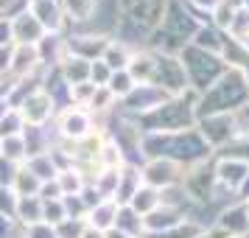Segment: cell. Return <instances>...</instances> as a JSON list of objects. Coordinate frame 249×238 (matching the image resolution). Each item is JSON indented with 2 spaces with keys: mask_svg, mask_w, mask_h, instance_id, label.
<instances>
[{
  "mask_svg": "<svg viewBox=\"0 0 249 238\" xmlns=\"http://www.w3.org/2000/svg\"><path fill=\"white\" fill-rule=\"evenodd\" d=\"M140 154L143 160H171L182 168L204 163V160H213V148L202 140V135L193 129L185 132H151V135H140Z\"/></svg>",
  "mask_w": 249,
  "mask_h": 238,
  "instance_id": "cell-1",
  "label": "cell"
},
{
  "mask_svg": "<svg viewBox=\"0 0 249 238\" xmlns=\"http://www.w3.org/2000/svg\"><path fill=\"white\" fill-rule=\"evenodd\" d=\"M249 107V79L244 68H227L224 76L196 95V121L207 115H235Z\"/></svg>",
  "mask_w": 249,
  "mask_h": 238,
  "instance_id": "cell-2",
  "label": "cell"
},
{
  "mask_svg": "<svg viewBox=\"0 0 249 238\" xmlns=\"http://www.w3.org/2000/svg\"><path fill=\"white\" fill-rule=\"evenodd\" d=\"M135 124L143 135L193 129V126H196V92H185V95L168 98L165 104H160L157 110H151L148 115L137 118Z\"/></svg>",
  "mask_w": 249,
  "mask_h": 238,
  "instance_id": "cell-3",
  "label": "cell"
},
{
  "mask_svg": "<svg viewBox=\"0 0 249 238\" xmlns=\"http://www.w3.org/2000/svg\"><path fill=\"white\" fill-rule=\"evenodd\" d=\"M179 62H182V68H185V76H188V87L196 95H202L207 87H213L215 81L224 76V70L230 68L221 56L199 51V48H193V45L182 48Z\"/></svg>",
  "mask_w": 249,
  "mask_h": 238,
  "instance_id": "cell-4",
  "label": "cell"
},
{
  "mask_svg": "<svg viewBox=\"0 0 249 238\" xmlns=\"http://www.w3.org/2000/svg\"><path fill=\"white\" fill-rule=\"evenodd\" d=\"M95 129H101L98 118L84 110V107H68L53 118V132L59 140H68V143H79L87 135H92Z\"/></svg>",
  "mask_w": 249,
  "mask_h": 238,
  "instance_id": "cell-5",
  "label": "cell"
},
{
  "mask_svg": "<svg viewBox=\"0 0 249 238\" xmlns=\"http://www.w3.org/2000/svg\"><path fill=\"white\" fill-rule=\"evenodd\" d=\"M154 87L177 98V95H185L191 92L188 87V76H185V68H182L179 56H171V54H157V68H154V79H151Z\"/></svg>",
  "mask_w": 249,
  "mask_h": 238,
  "instance_id": "cell-6",
  "label": "cell"
},
{
  "mask_svg": "<svg viewBox=\"0 0 249 238\" xmlns=\"http://www.w3.org/2000/svg\"><path fill=\"white\" fill-rule=\"evenodd\" d=\"M196 132L202 135V140L207 146L218 151L221 146H227L232 137L241 135V126H238L235 115H207L196 121Z\"/></svg>",
  "mask_w": 249,
  "mask_h": 238,
  "instance_id": "cell-7",
  "label": "cell"
},
{
  "mask_svg": "<svg viewBox=\"0 0 249 238\" xmlns=\"http://www.w3.org/2000/svg\"><path fill=\"white\" fill-rule=\"evenodd\" d=\"M182 165L171 163V160H162V157H154V160H143L140 165V177H143V185L148 188H171V185H179L182 182Z\"/></svg>",
  "mask_w": 249,
  "mask_h": 238,
  "instance_id": "cell-8",
  "label": "cell"
},
{
  "mask_svg": "<svg viewBox=\"0 0 249 238\" xmlns=\"http://www.w3.org/2000/svg\"><path fill=\"white\" fill-rule=\"evenodd\" d=\"M112 37H104V34H95V31H65V45H68V54L70 56H79V59H87V62H95L101 59L104 48Z\"/></svg>",
  "mask_w": 249,
  "mask_h": 238,
  "instance_id": "cell-9",
  "label": "cell"
},
{
  "mask_svg": "<svg viewBox=\"0 0 249 238\" xmlns=\"http://www.w3.org/2000/svg\"><path fill=\"white\" fill-rule=\"evenodd\" d=\"M25 12L31 14L48 34H65V28H68L59 0H25Z\"/></svg>",
  "mask_w": 249,
  "mask_h": 238,
  "instance_id": "cell-10",
  "label": "cell"
},
{
  "mask_svg": "<svg viewBox=\"0 0 249 238\" xmlns=\"http://www.w3.org/2000/svg\"><path fill=\"white\" fill-rule=\"evenodd\" d=\"M17 110H20V115H23L25 126H48L53 118H56V107H53V101L48 98V92L42 90V87L31 92Z\"/></svg>",
  "mask_w": 249,
  "mask_h": 238,
  "instance_id": "cell-11",
  "label": "cell"
},
{
  "mask_svg": "<svg viewBox=\"0 0 249 238\" xmlns=\"http://www.w3.org/2000/svg\"><path fill=\"white\" fill-rule=\"evenodd\" d=\"M215 230H221L227 238H249V216L244 202L224 204L215 216Z\"/></svg>",
  "mask_w": 249,
  "mask_h": 238,
  "instance_id": "cell-12",
  "label": "cell"
},
{
  "mask_svg": "<svg viewBox=\"0 0 249 238\" xmlns=\"http://www.w3.org/2000/svg\"><path fill=\"white\" fill-rule=\"evenodd\" d=\"M9 23H12V42L14 45H39L42 37L48 34L45 28L36 23L25 9L23 12H17L14 17H9Z\"/></svg>",
  "mask_w": 249,
  "mask_h": 238,
  "instance_id": "cell-13",
  "label": "cell"
},
{
  "mask_svg": "<svg viewBox=\"0 0 249 238\" xmlns=\"http://www.w3.org/2000/svg\"><path fill=\"white\" fill-rule=\"evenodd\" d=\"M213 174H215V185H218V188L235 193L238 188H241L244 177L249 174V165H247V163H238V160L215 157L213 160Z\"/></svg>",
  "mask_w": 249,
  "mask_h": 238,
  "instance_id": "cell-14",
  "label": "cell"
},
{
  "mask_svg": "<svg viewBox=\"0 0 249 238\" xmlns=\"http://www.w3.org/2000/svg\"><path fill=\"white\" fill-rule=\"evenodd\" d=\"M140 185H143L140 165H135V163H124L121 171H118V188H115L112 202L118 204V207H121V204H129L132 202V196L140 191Z\"/></svg>",
  "mask_w": 249,
  "mask_h": 238,
  "instance_id": "cell-15",
  "label": "cell"
},
{
  "mask_svg": "<svg viewBox=\"0 0 249 238\" xmlns=\"http://www.w3.org/2000/svg\"><path fill=\"white\" fill-rule=\"evenodd\" d=\"M59 3H62V14L68 23L65 31H81V28H87L98 0H59Z\"/></svg>",
  "mask_w": 249,
  "mask_h": 238,
  "instance_id": "cell-16",
  "label": "cell"
},
{
  "mask_svg": "<svg viewBox=\"0 0 249 238\" xmlns=\"http://www.w3.org/2000/svg\"><path fill=\"white\" fill-rule=\"evenodd\" d=\"M39 70H42V65H39L36 45H14L9 79H25V76H34V73H39Z\"/></svg>",
  "mask_w": 249,
  "mask_h": 238,
  "instance_id": "cell-17",
  "label": "cell"
},
{
  "mask_svg": "<svg viewBox=\"0 0 249 238\" xmlns=\"http://www.w3.org/2000/svg\"><path fill=\"white\" fill-rule=\"evenodd\" d=\"M59 137L53 132V126H25L23 129V143H25V154L36 157V154H45L51 151V146L56 143Z\"/></svg>",
  "mask_w": 249,
  "mask_h": 238,
  "instance_id": "cell-18",
  "label": "cell"
},
{
  "mask_svg": "<svg viewBox=\"0 0 249 238\" xmlns=\"http://www.w3.org/2000/svg\"><path fill=\"white\" fill-rule=\"evenodd\" d=\"M154 68H157V54L148 51V48H137L135 54H132V59H129L126 73L135 79V84H151Z\"/></svg>",
  "mask_w": 249,
  "mask_h": 238,
  "instance_id": "cell-19",
  "label": "cell"
},
{
  "mask_svg": "<svg viewBox=\"0 0 249 238\" xmlns=\"http://www.w3.org/2000/svg\"><path fill=\"white\" fill-rule=\"evenodd\" d=\"M224 42H227V34L224 31H218L215 25L210 23H202L191 37V45L199 48V51H207V54H215V56H221L224 54Z\"/></svg>",
  "mask_w": 249,
  "mask_h": 238,
  "instance_id": "cell-20",
  "label": "cell"
},
{
  "mask_svg": "<svg viewBox=\"0 0 249 238\" xmlns=\"http://www.w3.org/2000/svg\"><path fill=\"white\" fill-rule=\"evenodd\" d=\"M188 216L179 213V210H171V207H162L160 204L157 210H151L148 216H143V230H146V236H157L162 230H171V227H177L179 221H185ZM143 236V238H146Z\"/></svg>",
  "mask_w": 249,
  "mask_h": 238,
  "instance_id": "cell-21",
  "label": "cell"
},
{
  "mask_svg": "<svg viewBox=\"0 0 249 238\" xmlns=\"http://www.w3.org/2000/svg\"><path fill=\"white\" fill-rule=\"evenodd\" d=\"M59 76L65 79L68 87H76V84H84V81H90V62L87 59H79V56H65L59 62Z\"/></svg>",
  "mask_w": 249,
  "mask_h": 238,
  "instance_id": "cell-22",
  "label": "cell"
},
{
  "mask_svg": "<svg viewBox=\"0 0 249 238\" xmlns=\"http://www.w3.org/2000/svg\"><path fill=\"white\" fill-rule=\"evenodd\" d=\"M115 216H118V204L112 199H101L98 204H92L90 210H87V227L107 233V230L115 227Z\"/></svg>",
  "mask_w": 249,
  "mask_h": 238,
  "instance_id": "cell-23",
  "label": "cell"
},
{
  "mask_svg": "<svg viewBox=\"0 0 249 238\" xmlns=\"http://www.w3.org/2000/svg\"><path fill=\"white\" fill-rule=\"evenodd\" d=\"M132 54H135V48L124 45L121 39H109L107 48H104V54H101V62L112 70V73H115V70H126V68H129Z\"/></svg>",
  "mask_w": 249,
  "mask_h": 238,
  "instance_id": "cell-24",
  "label": "cell"
},
{
  "mask_svg": "<svg viewBox=\"0 0 249 238\" xmlns=\"http://www.w3.org/2000/svg\"><path fill=\"white\" fill-rule=\"evenodd\" d=\"M14 221L20 227H31L36 221H42V199L39 196H17Z\"/></svg>",
  "mask_w": 249,
  "mask_h": 238,
  "instance_id": "cell-25",
  "label": "cell"
},
{
  "mask_svg": "<svg viewBox=\"0 0 249 238\" xmlns=\"http://www.w3.org/2000/svg\"><path fill=\"white\" fill-rule=\"evenodd\" d=\"M115 230H121V233H126V236H132V238H143L146 236V230H143V216L135 213L129 204H121V207H118Z\"/></svg>",
  "mask_w": 249,
  "mask_h": 238,
  "instance_id": "cell-26",
  "label": "cell"
},
{
  "mask_svg": "<svg viewBox=\"0 0 249 238\" xmlns=\"http://www.w3.org/2000/svg\"><path fill=\"white\" fill-rule=\"evenodd\" d=\"M129 207H132L135 213H140V216H148L151 210L160 207V191L157 188H148V185H140V191L132 196Z\"/></svg>",
  "mask_w": 249,
  "mask_h": 238,
  "instance_id": "cell-27",
  "label": "cell"
},
{
  "mask_svg": "<svg viewBox=\"0 0 249 238\" xmlns=\"http://www.w3.org/2000/svg\"><path fill=\"white\" fill-rule=\"evenodd\" d=\"M23 165H25L28 171H31V174H34V177H36L39 182L56 180V174H59L56 165H53V160H51V154H48V151H45V154H36V157H28V160L23 163Z\"/></svg>",
  "mask_w": 249,
  "mask_h": 238,
  "instance_id": "cell-28",
  "label": "cell"
},
{
  "mask_svg": "<svg viewBox=\"0 0 249 238\" xmlns=\"http://www.w3.org/2000/svg\"><path fill=\"white\" fill-rule=\"evenodd\" d=\"M39 188H42V182L36 180V177L25 168V165H20V168H17V174H14L12 191L17 193V196H39Z\"/></svg>",
  "mask_w": 249,
  "mask_h": 238,
  "instance_id": "cell-29",
  "label": "cell"
},
{
  "mask_svg": "<svg viewBox=\"0 0 249 238\" xmlns=\"http://www.w3.org/2000/svg\"><path fill=\"white\" fill-rule=\"evenodd\" d=\"M0 157H6L9 163H14V165H23L25 160H28V154H25V143H23V135H17V137H3V140H0Z\"/></svg>",
  "mask_w": 249,
  "mask_h": 238,
  "instance_id": "cell-30",
  "label": "cell"
},
{
  "mask_svg": "<svg viewBox=\"0 0 249 238\" xmlns=\"http://www.w3.org/2000/svg\"><path fill=\"white\" fill-rule=\"evenodd\" d=\"M124 163H126V157H124V151H121V146L115 140H109V137H104L101 151H98V165L101 168H121Z\"/></svg>",
  "mask_w": 249,
  "mask_h": 238,
  "instance_id": "cell-31",
  "label": "cell"
},
{
  "mask_svg": "<svg viewBox=\"0 0 249 238\" xmlns=\"http://www.w3.org/2000/svg\"><path fill=\"white\" fill-rule=\"evenodd\" d=\"M56 182H59V191H62V196H76V193H81V191H84V185H87V180H84L76 168L59 171Z\"/></svg>",
  "mask_w": 249,
  "mask_h": 238,
  "instance_id": "cell-32",
  "label": "cell"
},
{
  "mask_svg": "<svg viewBox=\"0 0 249 238\" xmlns=\"http://www.w3.org/2000/svg\"><path fill=\"white\" fill-rule=\"evenodd\" d=\"M202 230H207L202 221L185 219V221H179L177 227H171V230H162V233H157V236H146V238H196L199 233H202Z\"/></svg>",
  "mask_w": 249,
  "mask_h": 238,
  "instance_id": "cell-33",
  "label": "cell"
},
{
  "mask_svg": "<svg viewBox=\"0 0 249 238\" xmlns=\"http://www.w3.org/2000/svg\"><path fill=\"white\" fill-rule=\"evenodd\" d=\"M135 87H137L135 79H132L126 70H115L112 76H109V84H107V90L112 92L118 101H124V98H126V95H129L132 90H135Z\"/></svg>",
  "mask_w": 249,
  "mask_h": 238,
  "instance_id": "cell-34",
  "label": "cell"
},
{
  "mask_svg": "<svg viewBox=\"0 0 249 238\" xmlns=\"http://www.w3.org/2000/svg\"><path fill=\"white\" fill-rule=\"evenodd\" d=\"M23 129H25V121H23V115H20V110L9 107V112L0 118V140H3V137L23 135Z\"/></svg>",
  "mask_w": 249,
  "mask_h": 238,
  "instance_id": "cell-35",
  "label": "cell"
},
{
  "mask_svg": "<svg viewBox=\"0 0 249 238\" xmlns=\"http://www.w3.org/2000/svg\"><path fill=\"white\" fill-rule=\"evenodd\" d=\"M227 37L235 39V42H244V39L249 37V6H244V9L235 12L232 23H230V28H227Z\"/></svg>",
  "mask_w": 249,
  "mask_h": 238,
  "instance_id": "cell-36",
  "label": "cell"
},
{
  "mask_svg": "<svg viewBox=\"0 0 249 238\" xmlns=\"http://www.w3.org/2000/svg\"><path fill=\"white\" fill-rule=\"evenodd\" d=\"M68 219V213H65V204H62V199H48V202H42V221L51 227H56L59 221H65Z\"/></svg>",
  "mask_w": 249,
  "mask_h": 238,
  "instance_id": "cell-37",
  "label": "cell"
},
{
  "mask_svg": "<svg viewBox=\"0 0 249 238\" xmlns=\"http://www.w3.org/2000/svg\"><path fill=\"white\" fill-rule=\"evenodd\" d=\"M87 230V219H65L56 224V238H81Z\"/></svg>",
  "mask_w": 249,
  "mask_h": 238,
  "instance_id": "cell-38",
  "label": "cell"
},
{
  "mask_svg": "<svg viewBox=\"0 0 249 238\" xmlns=\"http://www.w3.org/2000/svg\"><path fill=\"white\" fill-rule=\"evenodd\" d=\"M62 204H65V213H68V219H87V202L81 199V193H76V196H62Z\"/></svg>",
  "mask_w": 249,
  "mask_h": 238,
  "instance_id": "cell-39",
  "label": "cell"
},
{
  "mask_svg": "<svg viewBox=\"0 0 249 238\" xmlns=\"http://www.w3.org/2000/svg\"><path fill=\"white\" fill-rule=\"evenodd\" d=\"M109 76H112V70L107 68L101 59L90 62V81L95 84V87H107V84H109Z\"/></svg>",
  "mask_w": 249,
  "mask_h": 238,
  "instance_id": "cell-40",
  "label": "cell"
},
{
  "mask_svg": "<svg viewBox=\"0 0 249 238\" xmlns=\"http://www.w3.org/2000/svg\"><path fill=\"white\" fill-rule=\"evenodd\" d=\"M14 210H17V193L12 188H0V216L14 219Z\"/></svg>",
  "mask_w": 249,
  "mask_h": 238,
  "instance_id": "cell-41",
  "label": "cell"
},
{
  "mask_svg": "<svg viewBox=\"0 0 249 238\" xmlns=\"http://www.w3.org/2000/svg\"><path fill=\"white\" fill-rule=\"evenodd\" d=\"M23 238H56V227L45 224V221H36L31 227H23Z\"/></svg>",
  "mask_w": 249,
  "mask_h": 238,
  "instance_id": "cell-42",
  "label": "cell"
},
{
  "mask_svg": "<svg viewBox=\"0 0 249 238\" xmlns=\"http://www.w3.org/2000/svg\"><path fill=\"white\" fill-rule=\"evenodd\" d=\"M17 168H20V165H14V163H9L6 157H0V188H12Z\"/></svg>",
  "mask_w": 249,
  "mask_h": 238,
  "instance_id": "cell-43",
  "label": "cell"
},
{
  "mask_svg": "<svg viewBox=\"0 0 249 238\" xmlns=\"http://www.w3.org/2000/svg\"><path fill=\"white\" fill-rule=\"evenodd\" d=\"M39 199L48 202V199H62V191H59V182L56 180H48L42 182V188H39Z\"/></svg>",
  "mask_w": 249,
  "mask_h": 238,
  "instance_id": "cell-44",
  "label": "cell"
},
{
  "mask_svg": "<svg viewBox=\"0 0 249 238\" xmlns=\"http://www.w3.org/2000/svg\"><path fill=\"white\" fill-rule=\"evenodd\" d=\"M25 9V0H0V17H14Z\"/></svg>",
  "mask_w": 249,
  "mask_h": 238,
  "instance_id": "cell-45",
  "label": "cell"
},
{
  "mask_svg": "<svg viewBox=\"0 0 249 238\" xmlns=\"http://www.w3.org/2000/svg\"><path fill=\"white\" fill-rule=\"evenodd\" d=\"M12 56H14V45H0V76H9Z\"/></svg>",
  "mask_w": 249,
  "mask_h": 238,
  "instance_id": "cell-46",
  "label": "cell"
},
{
  "mask_svg": "<svg viewBox=\"0 0 249 238\" xmlns=\"http://www.w3.org/2000/svg\"><path fill=\"white\" fill-rule=\"evenodd\" d=\"M0 45H14V42H12V23H9V17H0Z\"/></svg>",
  "mask_w": 249,
  "mask_h": 238,
  "instance_id": "cell-47",
  "label": "cell"
},
{
  "mask_svg": "<svg viewBox=\"0 0 249 238\" xmlns=\"http://www.w3.org/2000/svg\"><path fill=\"white\" fill-rule=\"evenodd\" d=\"M9 92H12V79L0 76V101H9Z\"/></svg>",
  "mask_w": 249,
  "mask_h": 238,
  "instance_id": "cell-48",
  "label": "cell"
},
{
  "mask_svg": "<svg viewBox=\"0 0 249 238\" xmlns=\"http://www.w3.org/2000/svg\"><path fill=\"white\" fill-rule=\"evenodd\" d=\"M235 196L241 199V202H247V199H249V174L244 177V182H241V188L235 191Z\"/></svg>",
  "mask_w": 249,
  "mask_h": 238,
  "instance_id": "cell-49",
  "label": "cell"
},
{
  "mask_svg": "<svg viewBox=\"0 0 249 238\" xmlns=\"http://www.w3.org/2000/svg\"><path fill=\"white\" fill-rule=\"evenodd\" d=\"M196 238H227V236L221 233V230H215V227H207V230H202Z\"/></svg>",
  "mask_w": 249,
  "mask_h": 238,
  "instance_id": "cell-50",
  "label": "cell"
},
{
  "mask_svg": "<svg viewBox=\"0 0 249 238\" xmlns=\"http://www.w3.org/2000/svg\"><path fill=\"white\" fill-rule=\"evenodd\" d=\"M104 238H132V236H126V233H121V230H107V233H104Z\"/></svg>",
  "mask_w": 249,
  "mask_h": 238,
  "instance_id": "cell-51",
  "label": "cell"
},
{
  "mask_svg": "<svg viewBox=\"0 0 249 238\" xmlns=\"http://www.w3.org/2000/svg\"><path fill=\"white\" fill-rule=\"evenodd\" d=\"M81 238H104V233H101V230H92V227H87Z\"/></svg>",
  "mask_w": 249,
  "mask_h": 238,
  "instance_id": "cell-52",
  "label": "cell"
},
{
  "mask_svg": "<svg viewBox=\"0 0 249 238\" xmlns=\"http://www.w3.org/2000/svg\"><path fill=\"white\" fill-rule=\"evenodd\" d=\"M6 112H9V101H0V118H3Z\"/></svg>",
  "mask_w": 249,
  "mask_h": 238,
  "instance_id": "cell-53",
  "label": "cell"
},
{
  "mask_svg": "<svg viewBox=\"0 0 249 238\" xmlns=\"http://www.w3.org/2000/svg\"><path fill=\"white\" fill-rule=\"evenodd\" d=\"M241 45H244V51H247V54H249V37H247V39H244V42H241Z\"/></svg>",
  "mask_w": 249,
  "mask_h": 238,
  "instance_id": "cell-54",
  "label": "cell"
},
{
  "mask_svg": "<svg viewBox=\"0 0 249 238\" xmlns=\"http://www.w3.org/2000/svg\"><path fill=\"white\" fill-rule=\"evenodd\" d=\"M244 207H247V216H249V199H247V202H244Z\"/></svg>",
  "mask_w": 249,
  "mask_h": 238,
  "instance_id": "cell-55",
  "label": "cell"
}]
</instances>
